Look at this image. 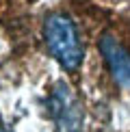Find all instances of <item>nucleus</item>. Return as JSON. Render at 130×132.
Listing matches in <instances>:
<instances>
[{"label":"nucleus","instance_id":"nucleus-2","mask_svg":"<svg viewBox=\"0 0 130 132\" xmlns=\"http://www.w3.org/2000/svg\"><path fill=\"white\" fill-rule=\"evenodd\" d=\"M48 115L52 119L54 132H85L83 104L65 82H56L48 93Z\"/></svg>","mask_w":130,"mask_h":132},{"label":"nucleus","instance_id":"nucleus-1","mask_svg":"<svg viewBox=\"0 0 130 132\" xmlns=\"http://www.w3.org/2000/svg\"><path fill=\"white\" fill-rule=\"evenodd\" d=\"M43 39L48 52L65 71H76L83 65L85 48L74 20L65 13H50L43 22Z\"/></svg>","mask_w":130,"mask_h":132},{"label":"nucleus","instance_id":"nucleus-4","mask_svg":"<svg viewBox=\"0 0 130 132\" xmlns=\"http://www.w3.org/2000/svg\"><path fill=\"white\" fill-rule=\"evenodd\" d=\"M0 132H7V130H4V128H0Z\"/></svg>","mask_w":130,"mask_h":132},{"label":"nucleus","instance_id":"nucleus-3","mask_svg":"<svg viewBox=\"0 0 130 132\" xmlns=\"http://www.w3.org/2000/svg\"><path fill=\"white\" fill-rule=\"evenodd\" d=\"M100 54L104 59L111 76L124 89H130V52L113 35L100 37Z\"/></svg>","mask_w":130,"mask_h":132}]
</instances>
